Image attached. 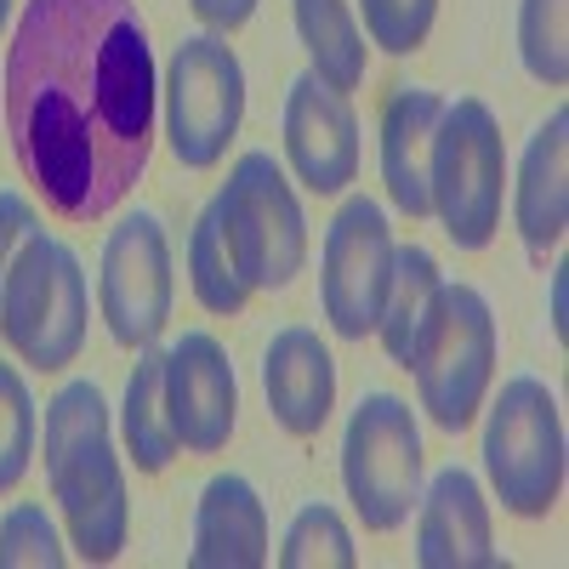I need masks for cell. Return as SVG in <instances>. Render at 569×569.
<instances>
[{
	"label": "cell",
	"mask_w": 569,
	"mask_h": 569,
	"mask_svg": "<svg viewBox=\"0 0 569 569\" xmlns=\"http://www.w3.org/2000/svg\"><path fill=\"white\" fill-rule=\"evenodd\" d=\"M217 211L228 251L240 262V279L251 291H284L308 262V217L284 166L268 149H251L228 166V182L217 188Z\"/></svg>",
	"instance_id": "obj_5"
},
{
	"label": "cell",
	"mask_w": 569,
	"mask_h": 569,
	"mask_svg": "<svg viewBox=\"0 0 569 569\" xmlns=\"http://www.w3.org/2000/svg\"><path fill=\"white\" fill-rule=\"evenodd\" d=\"M46 485H52V501L63 507L69 547L86 563H114L131 530V507H126V472L109 439V421L86 427L74 445L46 456Z\"/></svg>",
	"instance_id": "obj_11"
},
{
	"label": "cell",
	"mask_w": 569,
	"mask_h": 569,
	"mask_svg": "<svg viewBox=\"0 0 569 569\" xmlns=\"http://www.w3.org/2000/svg\"><path fill=\"white\" fill-rule=\"evenodd\" d=\"M405 370L416 376V399L439 433H461L472 416L485 410L490 376H496V313L485 291L472 284H439L433 308H427Z\"/></svg>",
	"instance_id": "obj_2"
},
{
	"label": "cell",
	"mask_w": 569,
	"mask_h": 569,
	"mask_svg": "<svg viewBox=\"0 0 569 569\" xmlns=\"http://www.w3.org/2000/svg\"><path fill=\"white\" fill-rule=\"evenodd\" d=\"M445 98L427 86H393L382 109V182L393 211L410 222L433 217V194H427V166H433V131H439Z\"/></svg>",
	"instance_id": "obj_18"
},
{
	"label": "cell",
	"mask_w": 569,
	"mask_h": 569,
	"mask_svg": "<svg viewBox=\"0 0 569 569\" xmlns=\"http://www.w3.org/2000/svg\"><path fill=\"white\" fill-rule=\"evenodd\" d=\"M512 222L530 257H547L569 228V109H552L536 126L512 182Z\"/></svg>",
	"instance_id": "obj_16"
},
{
	"label": "cell",
	"mask_w": 569,
	"mask_h": 569,
	"mask_svg": "<svg viewBox=\"0 0 569 569\" xmlns=\"http://www.w3.org/2000/svg\"><path fill=\"white\" fill-rule=\"evenodd\" d=\"M7 137L63 222L109 217L154 154V46L137 0H29L7 46Z\"/></svg>",
	"instance_id": "obj_1"
},
{
	"label": "cell",
	"mask_w": 569,
	"mask_h": 569,
	"mask_svg": "<svg viewBox=\"0 0 569 569\" xmlns=\"http://www.w3.org/2000/svg\"><path fill=\"white\" fill-rule=\"evenodd\" d=\"M427 194H433V217L445 222L456 251H485L496 240L501 194H507V149L485 98L445 103L439 131H433Z\"/></svg>",
	"instance_id": "obj_3"
},
{
	"label": "cell",
	"mask_w": 569,
	"mask_h": 569,
	"mask_svg": "<svg viewBox=\"0 0 569 569\" xmlns=\"http://www.w3.org/2000/svg\"><path fill=\"white\" fill-rule=\"evenodd\" d=\"M297 12V34L313 58V80H325L330 91H348L365 86V29L353 18L348 0H291Z\"/></svg>",
	"instance_id": "obj_20"
},
{
	"label": "cell",
	"mask_w": 569,
	"mask_h": 569,
	"mask_svg": "<svg viewBox=\"0 0 569 569\" xmlns=\"http://www.w3.org/2000/svg\"><path fill=\"white\" fill-rule=\"evenodd\" d=\"M120 439L137 472H166L177 461V433L166 416V348H137V365L126 376V405H120Z\"/></svg>",
	"instance_id": "obj_19"
},
{
	"label": "cell",
	"mask_w": 569,
	"mask_h": 569,
	"mask_svg": "<svg viewBox=\"0 0 569 569\" xmlns=\"http://www.w3.org/2000/svg\"><path fill=\"white\" fill-rule=\"evenodd\" d=\"M284 166L308 188L330 200L359 177V120L342 91H330L313 74L284 86Z\"/></svg>",
	"instance_id": "obj_13"
},
{
	"label": "cell",
	"mask_w": 569,
	"mask_h": 569,
	"mask_svg": "<svg viewBox=\"0 0 569 569\" xmlns=\"http://www.w3.org/2000/svg\"><path fill=\"white\" fill-rule=\"evenodd\" d=\"M268 563V507L251 479L217 472L194 507L188 569H262Z\"/></svg>",
	"instance_id": "obj_17"
},
{
	"label": "cell",
	"mask_w": 569,
	"mask_h": 569,
	"mask_svg": "<svg viewBox=\"0 0 569 569\" xmlns=\"http://www.w3.org/2000/svg\"><path fill=\"white\" fill-rule=\"evenodd\" d=\"M279 563L284 569H353L359 552H353V536L342 525V512L330 501H308L291 518V530H284Z\"/></svg>",
	"instance_id": "obj_23"
},
{
	"label": "cell",
	"mask_w": 569,
	"mask_h": 569,
	"mask_svg": "<svg viewBox=\"0 0 569 569\" xmlns=\"http://www.w3.org/2000/svg\"><path fill=\"white\" fill-rule=\"evenodd\" d=\"M359 12H365L370 46H382L388 58H410L433 34L439 0H359Z\"/></svg>",
	"instance_id": "obj_27"
},
{
	"label": "cell",
	"mask_w": 569,
	"mask_h": 569,
	"mask_svg": "<svg viewBox=\"0 0 569 569\" xmlns=\"http://www.w3.org/2000/svg\"><path fill=\"white\" fill-rule=\"evenodd\" d=\"M69 547L58 541L52 518L34 501H18L0 518V569H63Z\"/></svg>",
	"instance_id": "obj_26"
},
{
	"label": "cell",
	"mask_w": 569,
	"mask_h": 569,
	"mask_svg": "<svg viewBox=\"0 0 569 569\" xmlns=\"http://www.w3.org/2000/svg\"><path fill=\"white\" fill-rule=\"evenodd\" d=\"M439 262L433 251H421V246H393V279H388V302H382V319H376V342H382V353L393 365L410 359V342H416V330L427 319V308H433L439 297Z\"/></svg>",
	"instance_id": "obj_21"
},
{
	"label": "cell",
	"mask_w": 569,
	"mask_h": 569,
	"mask_svg": "<svg viewBox=\"0 0 569 569\" xmlns=\"http://www.w3.org/2000/svg\"><path fill=\"white\" fill-rule=\"evenodd\" d=\"M518 58L552 91L569 80V7L563 0H518Z\"/></svg>",
	"instance_id": "obj_24"
},
{
	"label": "cell",
	"mask_w": 569,
	"mask_h": 569,
	"mask_svg": "<svg viewBox=\"0 0 569 569\" xmlns=\"http://www.w3.org/2000/svg\"><path fill=\"white\" fill-rule=\"evenodd\" d=\"M563 284H569V262L552 268V330H558V342H563V330H569V319H563Z\"/></svg>",
	"instance_id": "obj_30"
},
{
	"label": "cell",
	"mask_w": 569,
	"mask_h": 569,
	"mask_svg": "<svg viewBox=\"0 0 569 569\" xmlns=\"http://www.w3.org/2000/svg\"><path fill=\"white\" fill-rule=\"evenodd\" d=\"M262 393H268V416L291 439H313L330 421V410H337V359L319 342V330L308 325L273 330L262 353Z\"/></svg>",
	"instance_id": "obj_15"
},
{
	"label": "cell",
	"mask_w": 569,
	"mask_h": 569,
	"mask_svg": "<svg viewBox=\"0 0 569 569\" xmlns=\"http://www.w3.org/2000/svg\"><path fill=\"white\" fill-rule=\"evenodd\" d=\"M342 485L370 536H393L421 501V433L399 393H365L342 433Z\"/></svg>",
	"instance_id": "obj_7"
},
{
	"label": "cell",
	"mask_w": 569,
	"mask_h": 569,
	"mask_svg": "<svg viewBox=\"0 0 569 569\" xmlns=\"http://www.w3.org/2000/svg\"><path fill=\"white\" fill-rule=\"evenodd\" d=\"M246 120V69L233 58L228 34H182L166 69V137L188 171L222 166L228 142Z\"/></svg>",
	"instance_id": "obj_8"
},
{
	"label": "cell",
	"mask_w": 569,
	"mask_h": 569,
	"mask_svg": "<svg viewBox=\"0 0 569 569\" xmlns=\"http://www.w3.org/2000/svg\"><path fill=\"white\" fill-rule=\"evenodd\" d=\"M40 233V217H34V206L18 194V188H0V291H7V273H12V262L23 257V246Z\"/></svg>",
	"instance_id": "obj_28"
},
{
	"label": "cell",
	"mask_w": 569,
	"mask_h": 569,
	"mask_svg": "<svg viewBox=\"0 0 569 569\" xmlns=\"http://www.w3.org/2000/svg\"><path fill=\"white\" fill-rule=\"evenodd\" d=\"M188 284H194V302L206 313H240L251 302V284L240 279V262H233V251H228L217 200L194 217V240H188Z\"/></svg>",
	"instance_id": "obj_22"
},
{
	"label": "cell",
	"mask_w": 569,
	"mask_h": 569,
	"mask_svg": "<svg viewBox=\"0 0 569 569\" xmlns=\"http://www.w3.org/2000/svg\"><path fill=\"white\" fill-rule=\"evenodd\" d=\"M0 342L40 376L69 370L86 348V273H80V257L46 228L23 246V257L7 273Z\"/></svg>",
	"instance_id": "obj_4"
},
{
	"label": "cell",
	"mask_w": 569,
	"mask_h": 569,
	"mask_svg": "<svg viewBox=\"0 0 569 569\" xmlns=\"http://www.w3.org/2000/svg\"><path fill=\"white\" fill-rule=\"evenodd\" d=\"M416 563L421 569H496L490 501L467 467H445L416 501Z\"/></svg>",
	"instance_id": "obj_14"
},
{
	"label": "cell",
	"mask_w": 569,
	"mask_h": 569,
	"mask_svg": "<svg viewBox=\"0 0 569 569\" xmlns=\"http://www.w3.org/2000/svg\"><path fill=\"white\" fill-rule=\"evenodd\" d=\"M485 472L501 512L547 518L563 496V410L547 382L512 376L501 382L485 421Z\"/></svg>",
	"instance_id": "obj_6"
},
{
	"label": "cell",
	"mask_w": 569,
	"mask_h": 569,
	"mask_svg": "<svg viewBox=\"0 0 569 569\" xmlns=\"http://www.w3.org/2000/svg\"><path fill=\"white\" fill-rule=\"evenodd\" d=\"M393 279V228L388 211L353 194L325 228V257H319V302L337 337L365 342L376 337V319L388 302Z\"/></svg>",
	"instance_id": "obj_9"
},
{
	"label": "cell",
	"mask_w": 569,
	"mask_h": 569,
	"mask_svg": "<svg viewBox=\"0 0 569 569\" xmlns=\"http://www.w3.org/2000/svg\"><path fill=\"white\" fill-rule=\"evenodd\" d=\"M34 439H40V421H34V399L18 365H0V490L23 485V472L34 461Z\"/></svg>",
	"instance_id": "obj_25"
},
{
	"label": "cell",
	"mask_w": 569,
	"mask_h": 569,
	"mask_svg": "<svg viewBox=\"0 0 569 569\" xmlns=\"http://www.w3.org/2000/svg\"><path fill=\"white\" fill-rule=\"evenodd\" d=\"M188 7H194V18H200L211 34H233V29L251 23L257 0H188Z\"/></svg>",
	"instance_id": "obj_29"
},
{
	"label": "cell",
	"mask_w": 569,
	"mask_h": 569,
	"mask_svg": "<svg viewBox=\"0 0 569 569\" xmlns=\"http://www.w3.org/2000/svg\"><path fill=\"white\" fill-rule=\"evenodd\" d=\"M166 416L177 450L188 456H217L233 439L240 416V388H233L228 348L211 330H182V342L166 348Z\"/></svg>",
	"instance_id": "obj_12"
},
{
	"label": "cell",
	"mask_w": 569,
	"mask_h": 569,
	"mask_svg": "<svg viewBox=\"0 0 569 569\" xmlns=\"http://www.w3.org/2000/svg\"><path fill=\"white\" fill-rule=\"evenodd\" d=\"M7 18H12V0H0V29H7Z\"/></svg>",
	"instance_id": "obj_31"
},
{
	"label": "cell",
	"mask_w": 569,
	"mask_h": 569,
	"mask_svg": "<svg viewBox=\"0 0 569 569\" xmlns=\"http://www.w3.org/2000/svg\"><path fill=\"white\" fill-rule=\"evenodd\" d=\"M171 246H166V222L154 211H126L120 228H109L103 246V273H98V308L109 319V337L120 348H149L160 342V330L171 319Z\"/></svg>",
	"instance_id": "obj_10"
}]
</instances>
